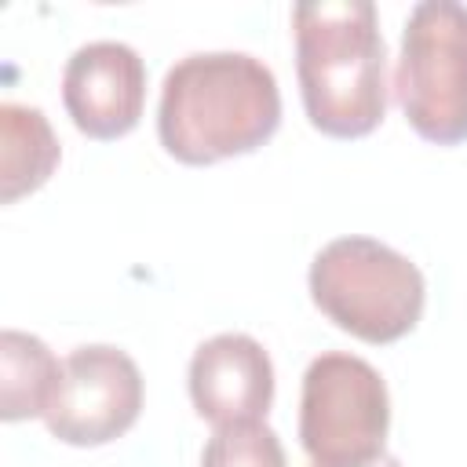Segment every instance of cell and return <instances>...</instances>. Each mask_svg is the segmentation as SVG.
<instances>
[{
	"instance_id": "12",
	"label": "cell",
	"mask_w": 467,
	"mask_h": 467,
	"mask_svg": "<svg viewBox=\"0 0 467 467\" xmlns=\"http://www.w3.org/2000/svg\"><path fill=\"white\" fill-rule=\"evenodd\" d=\"M310 467H314V463H310ZM372 467H401V460H398V456H387V452H383V456H379V460H376Z\"/></svg>"
},
{
	"instance_id": "9",
	"label": "cell",
	"mask_w": 467,
	"mask_h": 467,
	"mask_svg": "<svg viewBox=\"0 0 467 467\" xmlns=\"http://www.w3.org/2000/svg\"><path fill=\"white\" fill-rule=\"evenodd\" d=\"M58 139L44 109L26 102L0 106V201L15 204L18 197L40 190L58 168Z\"/></svg>"
},
{
	"instance_id": "5",
	"label": "cell",
	"mask_w": 467,
	"mask_h": 467,
	"mask_svg": "<svg viewBox=\"0 0 467 467\" xmlns=\"http://www.w3.org/2000/svg\"><path fill=\"white\" fill-rule=\"evenodd\" d=\"M394 95L412 131L434 146L467 142V7L420 0L401 29Z\"/></svg>"
},
{
	"instance_id": "6",
	"label": "cell",
	"mask_w": 467,
	"mask_h": 467,
	"mask_svg": "<svg viewBox=\"0 0 467 467\" xmlns=\"http://www.w3.org/2000/svg\"><path fill=\"white\" fill-rule=\"evenodd\" d=\"M139 412L142 372L135 358L109 343H88L62 361V383L44 423L62 445L91 449L128 434Z\"/></svg>"
},
{
	"instance_id": "11",
	"label": "cell",
	"mask_w": 467,
	"mask_h": 467,
	"mask_svg": "<svg viewBox=\"0 0 467 467\" xmlns=\"http://www.w3.org/2000/svg\"><path fill=\"white\" fill-rule=\"evenodd\" d=\"M201 467H288L285 445L263 420L223 423L212 431L201 452Z\"/></svg>"
},
{
	"instance_id": "3",
	"label": "cell",
	"mask_w": 467,
	"mask_h": 467,
	"mask_svg": "<svg viewBox=\"0 0 467 467\" xmlns=\"http://www.w3.org/2000/svg\"><path fill=\"white\" fill-rule=\"evenodd\" d=\"M310 299L343 332L365 343L409 336L427 303L420 266L376 237H336L310 263Z\"/></svg>"
},
{
	"instance_id": "4",
	"label": "cell",
	"mask_w": 467,
	"mask_h": 467,
	"mask_svg": "<svg viewBox=\"0 0 467 467\" xmlns=\"http://www.w3.org/2000/svg\"><path fill=\"white\" fill-rule=\"evenodd\" d=\"M390 431V394L376 365L347 350L317 354L299 390V445L314 467H372Z\"/></svg>"
},
{
	"instance_id": "8",
	"label": "cell",
	"mask_w": 467,
	"mask_h": 467,
	"mask_svg": "<svg viewBox=\"0 0 467 467\" xmlns=\"http://www.w3.org/2000/svg\"><path fill=\"white\" fill-rule=\"evenodd\" d=\"M190 401L212 427L266 420L274 401V365L259 339L244 332H219L190 358Z\"/></svg>"
},
{
	"instance_id": "2",
	"label": "cell",
	"mask_w": 467,
	"mask_h": 467,
	"mask_svg": "<svg viewBox=\"0 0 467 467\" xmlns=\"http://www.w3.org/2000/svg\"><path fill=\"white\" fill-rule=\"evenodd\" d=\"M296 73L306 120L332 139H361L387 117V44L372 0L292 7Z\"/></svg>"
},
{
	"instance_id": "7",
	"label": "cell",
	"mask_w": 467,
	"mask_h": 467,
	"mask_svg": "<svg viewBox=\"0 0 467 467\" xmlns=\"http://www.w3.org/2000/svg\"><path fill=\"white\" fill-rule=\"evenodd\" d=\"M62 102L88 139L128 135L146 106V62L124 40H91L62 69Z\"/></svg>"
},
{
	"instance_id": "1",
	"label": "cell",
	"mask_w": 467,
	"mask_h": 467,
	"mask_svg": "<svg viewBox=\"0 0 467 467\" xmlns=\"http://www.w3.org/2000/svg\"><path fill=\"white\" fill-rule=\"evenodd\" d=\"M277 124V77L248 51H193L164 73L157 135L182 164H215L252 153Z\"/></svg>"
},
{
	"instance_id": "10",
	"label": "cell",
	"mask_w": 467,
	"mask_h": 467,
	"mask_svg": "<svg viewBox=\"0 0 467 467\" xmlns=\"http://www.w3.org/2000/svg\"><path fill=\"white\" fill-rule=\"evenodd\" d=\"M62 383V361L40 336L4 328L0 332V416L7 423L47 416Z\"/></svg>"
}]
</instances>
